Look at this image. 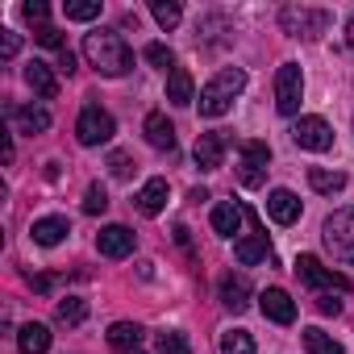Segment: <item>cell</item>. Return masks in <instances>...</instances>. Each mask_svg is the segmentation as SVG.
<instances>
[{
    "instance_id": "1",
    "label": "cell",
    "mask_w": 354,
    "mask_h": 354,
    "mask_svg": "<svg viewBox=\"0 0 354 354\" xmlns=\"http://www.w3.org/2000/svg\"><path fill=\"white\" fill-rule=\"evenodd\" d=\"M84 59H88L100 75H109V80H117V75H125V71L133 67V50H129L125 38L113 34V30H92V34H84Z\"/></svg>"
},
{
    "instance_id": "2",
    "label": "cell",
    "mask_w": 354,
    "mask_h": 354,
    "mask_svg": "<svg viewBox=\"0 0 354 354\" xmlns=\"http://www.w3.org/2000/svg\"><path fill=\"white\" fill-rule=\"evenodd\" d=\"M246 88V71L242 67H225L217 71L205 88H201V117H225L234 109V96Z\"/></svg>"
},
{
    "instance_id": "3",
    "label": "cell",
    "mask_w": 354,
    "mask_h": 354,
    "mask_svg": "<svg viewBox=\"0 0 354 354\" xmlns=\"http://www.w3.org/2000/svg\"><path fill=\"white\" fill-rule=\"evenodd\" d=\"M321 242H325V250L333 254V263H354V209H342V213H333L329 221H325V230H321Z\"/></svg>"
},
{
    "instance_id": "4",
    "label": "cell",
    "mask_w": 354,
    "mask_h": 354,
    "mask_svg": "<svg viewBox=\"0 0 354 354\" xmlns=\"http://www.w3.org/2000/svg\"><path fill=\"white\" fill-rule=\"evenodd\" d=\"M267 167H271V146L250 138L238 146V180L242 188H263L267 184Z\"/></svg>"
},
{
    "instance_id": "5",
    "label": "cell",
    "mask_w": 354,
    "mask_h": 354,
    "mask_svg": "<svg viewBox=\"0 0 354 354\" xmlns=\"http://www.w3.org/2000/svg\"><path fill=\"white\" fill-rule=\"evenodd\" d=\"M329 13L325 9H308V5H288L283 13H279V26H283V34H292V38H321L325 30H329Z\"/></svg>"
},
{
    "instance_id": "6",
    "label": "cell",
    "mask_w": 354,
    "mask_h": 354,
    "mask_svg": "<svg viewBox=\"0 0 354 354\" xmlns=\"http://www.w3.org/2000/svg\"><path fill=\"white\" fill-rule=\"evenodd\" d=\"M242 217H246V225H250V230L234 242V259H238V263H246V267L267 263V259H271V242H267V234H263V225H259L254 209H242Z\"/></svg>"
},
{
    "instance_id": "7",
    "label": "cell",
    "mask_w": 354,
    "mask_h": 354,
    "mask_svg": "<svg viewBox=\"0 0 354 354\" xmlns=\"http://www.w3.org/2000/svg\"><path fill=\"white\" fill-rule=\"evenodd\" d=\"M113 133H117L113 113H104L100 104H84V113H80V121H75V138H80V146H100V142H109Z\"/></svg>"
},
{
    "instance_id": "8",
    "label": "cell",
    "mask_w": 354,
    "mask_h": 354,
    "mask_svg": "<svg viewBox=\"0 0 354 354\" xmlns=\"http://www.w3.org/2000/svg\"><path fill=\"white\" fill-rule=\"evenodd\" d=\"M296 275H300V283L321 288V292H346V288H350V279H346L342 271L325 267L317 254H300V259H296Z\"/></svg>"
},
{
    "instance_id": "9",
    "label": "cell",
    "mask_w": 354,
    "mask_h": 354,
    "mask_svg": "<svg viewBox=\"0 0 354 354\" xmlns=\"http://www.w3.org/2000/svg\"><path fill=\"white\" fill-rule=\"evenodd\" d=\"M300 96H304V75L296 63H283L275 71V109L283 117H296L300 113Z\"/></svg>"
},
{
    "instance_id": "10",
    "label": "cell",
    "mask_w": 354,
    "mask_h": 354,
    "mask_svg": "<svg viewBox=\"0 0 354 354\" xmlns=\"http://www.w3.org/2000/svg\"><path fill=\"white\" fill-rule=\"evenodd\" d=\"M292 142H296L300 150L325 154V150L333 146V129H329V121H325V117H300V121L292 125Z\"/></svg>"
},
{
    "instance_id": "11",
    "label": "cell",
    "mask_w": 354,
    "mask_h": 354,
    "mask_svg": "<svg viewBox=\"0 0 354 354\" xmlns=\"http://www.w3.org/2000/svg\"><path fill=\"white\" fill-rule=\"evenodd\" d=\"M225 150H230V133H221V129L201 133L196 138V167L201 171H217L225 162Z\"/></svg>"
},
{
    "instance_id": "12",
    "label": "cell",
    "mask_w": 354,
    "mask_h": 354,
    "mask_svg": "<svg viewBox=\"0 0 354 354\" xmlns=\"http://www.w3.org/2000/svg\"><path fill=\"white\" fill-rule=\"evenodd\" d=\"M259 308H263V317L275 321V325H292V321H296V300H292L283 288H267V292L259 296Z\"/></svg>"
},
{
    "instance_id": "13",
    "label": "cell",
    "mask_w": 354,
    "mask_h": 354,
    "mask_svg": "<svg viewBox=\"0 0 354 354\" xmlns=\"http://www.w3.org/2000/svg\"><path fill=\"white\" fill-rule=\"evenodd\" d=\"M96 250H100L104 259H125V254H133V230H125V225H104V230L96 234Z\"/></svg>"
},
{
    "instance_id": "14",
    "label": "cell",
    "mask_w": 354,
    "mask_h": 354,
    "mask_svg": "<svg viewBox=\"0 0 354 354\" xmlns=\"http://www.w3.org/2000/svg\"><path fill=\"white\" fill-rule=\"evenodd\" d=\"M217 296H221V304H225V308L242 313V308L250 304V296H254V292H250V279H246V275H234V271H230V275H221Z\"/></svg>"
},
{
    "instance_id": "15",
    "label": "cell",
    "mask_w": 354,
    "mask_h": 354,
    "mask_svg": "<svg viewBox=\"0 0 354 354\" xmlns=\"http://www.w3.org/2000/svg\"><path fill=\"white\" fill-rule=\"evenodd\" d=\"M267 213H271V221H279V225H296V221H300V201H296V192L275 188V192L267 196Z\"/></svg>"
},
{
    "instance_id": "16",
    "label": "cell",
    "mask_w": 354,
    "mask_h": 354,
    "mask_svg": "<svg viewBox=\"0 0 354 354\" xmlns=\"http://www.w3.org/2000/svg\"><path fill=\"white\" fill-rule=\"evenodd\" d=\"M9 121L21 125V133H42L50 129V113L42 104H9Z\"/></svg>"
},
{
    "instance_id": "17",
    "label": "cell",
    "mask_w": 354,
    "mask_h": 354,
    "mask_svg": "<svg viewBox=\"0 0 354 354\" xmlns=\"http://www.w3.org/2000/svg\"><path fill=\"white\" fill-rule=\"evenodd\" d=\"M142 129H146V142L154 150H175V125L167 121V113H146Z\"/></svg>"
},
{
    "instance_id": "18",
    "label": "cell",
    "mask_w": 354,
    "mask_h": 354,
    "mask_svg": "<svg viewBox=\"0 0 354 354\" xmlns=\"http://www.w3.org/2000/svg\"><path fill=\"white\" fill-rule=\"evenodd\" d=\"M133 201H138V213L142 217H158L167 209V180H146Z\"/></svg>"
},
{
    "instance_id": "19",
    "label": "cell",
    "mask_w": 354,
    "mask_h": 354,
    "mask_svg": "<svg viewBox=\"0 0 354 354\" xmlns=\"http://www.w3.org/2000/svg\"><path fill=\"white\" fill-rule=\"evenodd\" d=\"M17 346H21V354H46L50 350V329L42 321H30V325L17 329Z\"/></svg>"
},
{
    "instance_id": "20",
    "label": "cell",
    "mask_w": 354,
    "mask_h": 354,
    "mask_svg": "<svg viewBox=\"0 0 354 354\" xmlns=\"http://www.w3.org/2000/svg\"><path fill=\"white\" fill-rule=\"evenodd\" d=\"M26 84H30L42 100H55V96H59V80H55V75H50V67H46V63H38V59L26 67Z\"/></svg>"
},
{
    "instance_id": "21",
    "label": "cell",
    "mask_w": 354,
    "mask_h": 354,
    "mask_svg": "<svg viewBox=\"0 0 354 354\" xmlns=\"http://www.w3.org/2000/svg\"><path fill=\"white\" fill-rule=\"evenodd\" d=\"M242 221H246V217H242V205H234V201H221V205H213V230H217L221 238H234Z\"/></svg>"
},
{
    "instance_id": "22",
    "label": "cell",
    "mask_w": 354,
    "mask_h": 354,
    "mask_svg": "<svg viewBox=\"0 0 354 354\" xmlns=\"http://www.w3.org/2000/svg\"><path fill=\"white\" fill-rule=\"evenodd\" d=\"M34 242L38 246H59L67 234H71V225H67V217H42V221H34Z\"/></svg>"
},
{
    "instance_id": "23",
    "label": "cell",
    "mask_w": 354,
    "mask_h": 354,
    "mask_svg": "<svg viewBox=\"0 0 354 354\" xmlns=\"http://www.w3.org/2000/svg\"><path fill=\"white\" fill-rule=\"evenodd\" d=\"M138 342H142V325L138 321H117V325H109V346L113 350H138Z\"/></svg>"
},
{
    "instance_id": "24",
    "label": "cell",
    "mask_w": 354,
    "mask_h": 354,
    "mask_svg": "<svg viewBox=\"0 0 354 354\" xmlns=\"http://www.w3.org/2000/svg\"><path fill=\"white\" fill-rule=\"evenodd\" d=\"M167 100H171V104H192V100H196V92H192V75H188L184 67H175V71L167 75Z\"/></svg>"
},
{
    "instance_id": "25",
    "label": "cell",
    "mask_w": 354,
    "mask_h": 354,
    "mask_svg": "<svg viewBox=\"0 0 354 354\" xmlns=\"http://www.w3.org/2000/svg\"><path fill=\"white\" fill-rule=\"evenodd\" d=\"M308 184H313V192L333 196V192L346 188V175H342V171H321V167H313V171H308Z\"/></svg>"
},
{
    "instance_id": "26",
    "label": "cell",
    "mask_w": 354,
    "mask_h": 354,
    "mask_svg": "<svg viewBox=\"0 0 354 354\" xmlns=\"http://www.w3.org/2000/svg\"><path fill=\"white\" fill-rule=\"evenodd\" d=\"M84 317H88V300H80V296H63L55 304V321L59 325H80Z\"/></svg>"
},
{
    "instance_id": "27",
    "label": "cell",
    "mask_w": 354,
    "mask_h": 354,
    "mask_svg": "<svg viewBox=\"0 0 354 354\" xmlns=\"http://www.w3.org/2000/svg\"><path fill=\"white\" fill-rule=\"evenodd\" d=\"M304 346H308V354H342V342L329 337L325 329H304Z\"/></svg>"
},
{
    "instance_id": "28",
    "label": "cell",
    "mask_w": 354,
    "mask_h": 354,
    "mask_svg": "<svg viewBox=\"0 0 354 354\" xmlns=\"http://www.w3.org/2000/svg\"><path fill=\"white\" fill-rule=\"evenodd\" d=\"M221 354H259V350L246 329H230V333H221Z\"/></svg>"
},
{
    "instance_id": "29",
    "label": "cell",
    "mask_w": 354,
    "mask_h": 354,
    "mask_svg": "<svg viewBox=\"0 0 354 354\" xmlns=\"http://www.w3.org/2000/svg\"><path fill=\"white\" fill-rule=\"evenodd\" d=\"M63 13H67V21H96L100 17V0H67Z\"/></svg>"
},
{
    "instance_id": "30",
    "label": "cell",
    "mask_w": 354,
    "mask_h": 354,
    "mask_svg": "<svg viewBox=\"0 0 354 354\" xmlns=\"http://www.w3.org/2000/svg\"><path fill=\"white\" fill-rule=\"evenodd\" d=\"M142 55H146V63H150V67H158V71H175V50H171V46H162V42H150Z\"/></svg>"
},
{
    "instance_id": "31",
    "label": "cell",
    "mask_w": 354,
    "mask_h": 354,
    "mask_svg": "<svg viewBox=\"0 0 354 354\" xmlns=\"http://www.w3.org/2000/svg\"><path fill=\"white\" fill-rule=\"evenodd\" d=\"M150 13H154V21L162 26V30H175V26H180V5H171V0H154V5H150Z\"/></svg>"
},
{
    "instance_id": "32",
    "label": "cell",
    "mask_w": 354,
    "mask_h": 354,
    "mask_svg": "<svg viewBox=\"0 0 354 354\" xmlns=\"http://www.w3.org/2000/svg\"><path fill=\"white\" fill-rule=\"evenodd\" d=\"M158 354H192V346H188L184 333L167 329V333H158Z\"/></svg>"
},
{
    "instance_id": "33",
    "label": "cell",
    "mask_w": 354,
    "mask_h": 354,
    "mask_svg": "<svg viewBox=\"0 0 354 354\" xmlns=\"http://www.w3.org/2000/svg\"><path fill=\"white\" fill-rule=\"evenodd\" d=\"M104 209H109V192H104L100 184H92V188L84 192V213L96 217V213H104Z\"/></svg>"
},
{
    "instance_id": "34",
    "label": "cell",
    "mask_w": 354,
    "mask_h": 354,
    "mask_svg": "<svg viewBox=\"0 0 354 354\" xmlns=\"http://www.w3.org/2000/svg\"><path fill=\"white\" fill-rule=\"evenodd\" d=\"M109 171L117 175V180H129V175H133V158H129L125 150H113V154H109Z\"/></svg>"
},
{
    "instance_id": "35",
    "label": "cell",
    "mask_w": 354,
    "mask_h": 354,
    "mask_svg": "<svg viewBox=\"0 0 354 354\" xmlns=\"http://www.w3.org/2000/svg\"><path fill=\"white\" fill-rule=\"evenodd\" d=\"M46 13H50L46 0H30V5H21V17H26V21H34V30H38V26H46Z\"/></svg>"
},
{
    "instance_id": "36",
    "label": "cell",
    "mask_w": 354,
    "mask_h": 354,
    "mask_svg": "<svg viewBox=\"0 0 354 354\" xmlns=\"http://www.w3.org/2000/svg\"><path fill=\"white\" fill-rule=\"evenodd\" d=\"M34 38H38L42 46H50V50H67V46H63V34H59L55 26H38V30H34Z\"/></svg>"
},
{
    "instance_id": "37",
    "label": "cell",
    "mask_w": 354,
    "mask_h": 354,
    "mask_svg": "<svg viewBox=\"0 0 354 354\" xmlns=\"http://www.w3.org/2000/svg\"><path fill=\"white\" fill-rule=\"evenodd\" d=\"M0 34H5V38H0V59H13V55L21 50V38L9 34V30H0Z\"/></svg>"
},
{
    "instance_id": "38",
    "label": "cell",
    "mask_w": 354,
    "mask_h": 354,
    "mask_svg": "<svg viewBox=\"0 0 354 354\" xmlns=\"http://www.w3.org/2000/svg\"><path fill=\"white\" fill-rule=\"evenodd\" d=\"M317 308H321L325 317H333V313H342V300H333V292H325V296L317 300Z\"/></svg>"
},
{
    "instance_id": "39",
    "label": "cell",
    "mask_w": 354,
    "mask_h": 354,
    "mask_svg": "<svg viewBox=\"0 0 354 354\" xmlns=\"http://www.w3.org/2000/svg\"><path fill=\"white\" fill-rule=\"evenodd\" d=\"M30 288H34V292H50L55 279H50V275H30Z\"/></svg>"
},
{
    "instance_id": "40",
    "label": "cell",
    "mask_w": 354,
    "mask_h": 354,
    "mask_svg": "<svg viewBox=\"0 0 354 354\" xmlns=\"http://www.w3.org/2000/svg\"><path fill=\"white\" fill-rule=\"evenodd\" d=\"M59 71H67V75L75 71V55L71 50H59Z\"/></svg>"
},
{
    "instance_id": "41",
    "label": "cell",
    "mask_w": 354,
    "mask_h": 354,
    "mask_svg": "<svg viewBox=\"0 0 354 354\" xmlns=\"http://www.w3.org/2000/svg\"><path fill=\"white\" fill-rule=\"evenodd\" d=\"M350 46H354V17H350Z\"/></svg>"
}]
</instances>
